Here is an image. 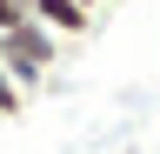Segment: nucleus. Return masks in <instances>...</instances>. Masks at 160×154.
<instances>
[{"instance_id":"f257e3e1","label":"nucleus","mask_w":160,"mask_h":154,"mask_svg":"<svg viewBox=\"0 0 160 154\" xmlns=\"http://www.w3.org/2000/svg\"><path fill=\"white\" fill-rule=\"evenodd\" d=\"M53 61H60V34H47L40 20L13 27V34H0V67H7V81H13L20 94H33L40 81H47Z\"/></svg>"},{"instance_id":"f03ea898","label":"nucleus","mask_w":160,"mask_h":154,"mask_svg":"<svg viewBox=\"0 0 160 154\" xmlns=\"http://www.w3.org/2000/svg\"><path fill=\"white\" fill-rule=\"evenodd\" d=\"M33 20L47 34H60V40H80V34L93 27V13L80 7V0H33Z\"/></svg>"},{"instance_id":"7ed1b4c3","label":"nucleus","mask_w":160,"mask_h":154,"mask_svg":"<svg viewBox=\"0 0 160 154\" xmlns=\"http://www.w3.org/2000/svg\"><path fill=\"white\" fill-rule=\"evenodd\" d=\"M27 20H33V0H0V34H13Z\"/></svg>"},{"instance_id":"20e7f679","label":"nucleus","mask_w":160,"mask_h":154,"mask_svg":"<svg viewBox=\"0 0 160 154\" xmlns=\"http://www.w3.org/2000/svg\"><path fill=\"white\" fill-rule=\"evenodd\" d=\"M80 7H87V13H93V7H113V0H80Z\"/></svg>"}]
</instances>
